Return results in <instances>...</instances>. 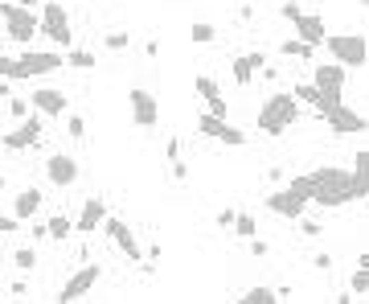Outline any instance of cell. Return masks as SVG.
Returning a JSON list of instances; mask_svg holds the SVG:
<instances>
[{
    "label": "cell",
    "mask_w": 369,
    "mask_h": 304,
    "mask_svg": "<svg viewBox=\"0 0 369 304\" xmlns=\"http://www.w3.org/2000/svg\"><path fill=\"white\" fill-rule=\"evenodd\" d=\"M312 181H316L312 206H320V210H345V206H353V202H366V189L357 185L353 169L316 165V169H312Z\"/></svg>",
    "instance_id": "cell-1"
},
{
    "label": "cell",
    "mask_w": 369,
    "mask_h": 304,
    "mask_svg": "<svg viewBox=\"0 0 369 304\" xmlns=\"http://www.w3.org/2000/svg\"><path fill=\"white\" fill-rule=\"evenodd\" d=\"M296 119H300V99L292 91H271L259 107V132L271 136V140H279Z\"/></svg>",
    "instance_id": "cell-2"
},
{
    "label": "cell",
    "mask_w": 369,
    "mask_h": 304,
    "mask_svg": "<svg viewBox=\"0 0 369 304\" xmlns=\"http://www.w3.org/2000/svg\"><path fill=\"white\" fill-rule=\"evenodd\" d=\"M0 16H4V37L16 45H33V37H41V12L16 4V0H0Z\"/></svg>",
    "instance_id": "cell-3"
},
{
    "label": "cell",
    "mask_w": 369,
    "mask_h": 304,
    "mask_svg": "<svg viewBox=\"0 0 369 304\" xmlns=\"http://www.w3.org/2000/svg\"><path fill=\"white\" fill-rule=\"evenodd\" d=\"M325 54L349 70H361L369 62V37L366 33H329L325 37Z\"/></svg>",
    "instance_id": "cell-4"
},
{
    "label": "cell",
    "mask_w": 369,
    "mask_h": 304,
    "mask_svg": "<svg viewBox=\"0 0 369 304\" xmlns=\"http://www.w3.org/2000/svg\"><path fill=\"white\" fill-rule=\"evenodd\" d=\"M41 37L58 49H74V25H70V12L62 0H45L41 8Z\"/></svg>",
    "instance_id": "cell-5"
},
{
    "label": "cell",
    "mask_w": 369,
    "mask_h": 304,
    "mask_svg": "<svg viewBox=\"0 0 369 304\" xmlns=\"http://www.w3.org/2000/svg\"><path fill=\"white\" fill-rule=\"evenodd\" d=\"M193 128H197V136H205V140H214V144H226V148L251 144V132H242L238 124H230V119H222V115H214V111H201Z\"/></svg>",
    "instance_id": "cell-6"
},
{
    "label": "cell",
    "mask_w": 369,
    "mask_h": 304,
    "mask_svg": "<svg viewBox=\"0 0 369 304\" xmlns=\"http://www.w3.org/2000/svg\"><path fill=\"white\" fill-rule=\"evenodd\" d=\"M41 119H45L41 111H29V115H25L12 132H4V136H0V148H4V152H25V148H37V144L45 140V124H41Z\"/></svg>",
    "instance_id": "cell-7"
},
{
    "label": "cell",
    "mask_w": 369,
    "mask_h": 304,
    "mask_svg": "<svg viewBox=\"0 0 369 304\" xmlns=\"http://www.w3.org/2000/svg\"><path fill=\"white\" fill-rule=\"evenodd\" d=\"M127 111H131V124L144 128V132H152L160 124V99L148 86H131L127 91Z\"/></svg>",
    "instance_id": "cell-8"
},
{
    "label": "cell",
    "mask_w": 369,
    "mask_h": 304,
    "mask_svg": "<svg viewBox=\"0 0 369 304\" xmlns=\"http://www.w3.org/2000/svg\"><path fill=\"white\" fill-rule=\"evenodd\" d=\"M78 177H82V165H78L70 152H49V156H45V181H49L53 189H74Z\"/></svg>",
    "instance_id": "cell-9"
},
{
    "label": "cell",
    "mask_w": 369,
    "mask_h": 304,
    "mask_svg": "<svg viewBox=\"0 0 369 304\" xmlns=\"http://www.w3.org/2000/svg\"><path fill=\"white\" fill-rule=\"evenodd\" d=\"M263 206H267L271 214L288 218V222H300V218H304V210H308L312 202H308V198H300L292 185H279V189H271V194L263 198Z\"/></svg>",
    "instance_id": "cell-10"
},
{
    "label": "cell",
    "mask_w": 369,
    "mask_h": 304,
    "mask_svg": "<svg viewBox=\"0 0 369 304\" xmlns=\"http://www.w3.org/2000/svg\"><path fill=\"white\" fill-rule=\"evenodd\" d=\"M103 235H107V239H111V243H115V247H119V251L127 255V264H144V255H148V251L140 247V239H136V231H131V226H127L123 218H115V214H107V222H103Z\"/></svg>",
    "instance_id": "cell-11"
},
{
    "label": "cell",
    "mask_w": 369,
    "mask_h": 304,
    "mask_svg": "<svg viewBox=\"0 0 369 304\" xmlns=\"http://www.w3.org/2000/svg\"><path fill=\"white\" fill-rule=\"evenodd\" d=\"M29 103L33 111H41L45 119H66L70 115V95L62 86H33L29 91Z\"/></svg>",
    "instance_id": "cell-12"
},
{
    "label": "cell",
    "mask_w": 369,
    "mask_h": 304,
    "mask_svg": "<svg viewBox=\"0 0 369 304\" xmlns=\"http://www.w3.org/2000/svg\"><path fill=\"white\" fill-rule=\"evenodd\" d=\"M99 280H103V264H86V268H78V272H74V276H70V280L58 288V296H53V301H58V304L82 301V296H86V292L99 284Z\"/></svg>",
    "instance_id": "cell-13"
},
{
    "label": "cell",
    "mask_w": 369,
    "mask_h": 304,
    "mask_svg": "<svg viewBox=\"0 0 369 304\" xmlns=\"http://www.w3.org/2000/svg\"><path fill=\"white\" fill-rule=\"evenodd\" d=\"M263 66H267V54H263V49L238 54V58H230V78H234L238 86H255V78L263 74Z\"/></svg>",
    "instance_id": "cell-14"
},
{
    "label": "cell",
    "mask_w": 369,
    "mask_h": 304,
    "mask_svg": "<svg viewBox=\"0 0 369 304\" xmlns=\"http://www.w3.org/2000/svg\"><path fill=\"white\" fill-rule=\"evenodd\" d=\"M325 124L333 128V136H353V132H369V115L353 111L349 103H345V107H337V111H329V115H325Z\"/></svg>",
    "instance_id": "cell-15"
},
{
    "label": "cell",
    "mask_w": 369,
    "mask_h": 304,
    "mask_svg": "<svg viewBox=\"0 0 369 304\" xmlns=\"http://www.w3.org/2000/svg\"><path fill=\"white\" fill-rule=\"evenodd\" d=\"M103 222H107V202L103 198H86L78 218H74V235H94V231H103Z\"/></svg>",
    "instance_id": "cell-16"
},
{
    "label": "cell",
    "mask_w": 369,
    "mask_h": 304,
    "mask_svg": "<svg viewBox=\"0 0 369 304\" xmlns=\"http://www.w3.org/2000/svg\"><path fill=\"white\" fill-rule=\"evenodd\" d=\"M312 82L320 86V91H345V82H349V66H341V62H316L312 66Z\"/></svg>",
    "instance_id": "cell-17"
},
{
    "label": "cell",
    "mask_w": 369,
    "mask_h": 304,
    "mask_svg": "<svg viewBox=\"0 0 369 304\" xmlns=\"http://www.w3.org/2000/svg\"><path fill=\"white\" fill-rule=\"evenodd\" d=\"M292 33L296 37H304L308 45H316V49H325V37H329V25H325V16L320 12H304L296 25H292Z\"/></svg>",
    "instance_id": "cell-18"
},
{
    "label": "cell",
    "mask_w": 369,
    "mask_h": 304,
    "mask_svg": "<svg viewBox=\"0 0 369 304\" xmlns=\"http://www.w3.org/2000/svg\"><path fill=\"white\" fill-rule=\"evenodd\" d=\"M193 91L205 99V111H214V115L230 119V115H226V95H222V86H218L209 74H193Z\"/></svg>",
    "instance_id": "cell-19"
},
{
    "label": "cell",
    "mask_w": 369,
    "mask_h": 304,
    "mask_svg": "<svg viewBox=\"0 0 369 304\" xmlns=\"http://www.w3.org/2000/svg\"><path fill=\"white\" fill-rule=\"evenodd\" d=\"M41 202H45V194H41L37 185H29V189L12 194V214H16L21 222H33V218H37V210H41Z\"/></svg>",
    "instance_id": "cell-20"
},
{
    "label": "cell",
    "mask_w": 369,
    "mask_h": 304,
    "mask_svg": "<svg viewBox=\"0 0 369 304\" xmlns=\"http://www.w3.org/2000/svg\"><path fill=\"white\" fill-rule=\"evenodd\" d=\"M279 58H300V62H316V45H308L304 37H283L279 41Z\"/></svg>",
    "instance_id": "cell-21"
},
{
    "label": "cell",
    "mask_w": 369,
    "mask_h": 304,
    "mask_svg": "<svg viewBox=\"0 0 369 304\" xmlns=\"http://www.w3.org/2000/svg\"><path fill=\"white\" fill-rule=\"evenodd\" d=\"M238 304H279V292L275 288H267V284H255V288H246Z\"/></svg>",
    "instance_id": "cell-22"
},
{
    "label": "cell",
    "mask_w": 369,
    "mask_h": 304,
    "mask_svg": "<svg viewBox=\"0 0 369 304\" xmlns=\"http://www.w3.org/2000/svg\"><path fill=\"white\" fill-rule=\"evenodd\" d=\"M292 95H296L300 103H308L312 111H316V107H320V99H325V91H320L316 82H292Z\"/></svg>",
    "instance_id": "cell-23"
},
{
    "label": "cell",
    "mask_w": 369,
    "mask_h": 304,
    "mask_svg": "<svg viewBox=\"0 0 369 304\" xmlns=\"http://www.w3.org/2000/svg\"><path fill=\"white\" fill-rule=\"evenodd\" d=\"M189 37H193V45H214V41H218V25L193 21V25H189Z\"/></svg>",
    "instance_id": "cell-24"
},
{
    "label": "cell",
    "mask_w": 369,
    "mask_h": 304,
    "mask_svg": "<svg viewBox=\"0 0 369 304\" xmlns=\"http://www.w3.org/2000/svg\"><path fill=\"white\" fill-rule=\"evenodd\" d=\"M70 235H74V218H70V214H53V218H49V239H53V243H66Z\"/></svg>",
    "instance_id": "cell-25"
},
{
    "label": "cell",
    "mask_w": 369,
    "mask_h": 304,
    "mask_svg": "<svg viewBox=\"0 0 369 304\" xmlns=\"http://www.w3.org/2000/svg\"><path fill=\"white\" fill-rule=\"evenodd\" d=\"M103 49H107V54H123V49H131V33H123V29L103 33Z\"/></svg>",
    "instance_id": "cell-26"
},
{
    "label": "cell",
    "mask_w": 369,
    "mask_h": 304,
    "mask_svg": "<svg viewBox=\"0 0 369 304\" xmlns=\"http://www.w3.org/2000/svg\"><path fill=\"white\" fill-rule=\"evenodd\" d=\"M234 235H238L242 243H251V239L259 235V218H255V214H246V210H238V222H234Z\"/></svg>",
    "instance_id": "cell-27"
},
{
    "label": "cell",
    "mask_w": 369,
    "mask_h": 304,
    "mask_svg": "<svg viewBox=\"0 0 369 304\" xmlns=\"http://www.w3.org/2000/svg\"><path fill=\"white\" fill-rule=\"evenodd\" d=\"M349 169H353V177H357V185L366 189V198H369V148H361L353 161H349Z\"/></svg>",
    "instance_id": "cell-28"
},
{
    "label": "cell",
    "mask_w": 369,
    "mask_h": 304,
    "mask_svg": "<svg viewBox=\"0 0 369 304\" xmlns=\"http://www.w3.org/2000/svg\"><path fill=\"white\" fill-rule=\"evenodd\" d=\"M66 66H70V70H94V54L74 45V49H66Z\"/></svg>",
    "instance_id": "cell-29"
},
{
    "label": "cell",
    "mask_w": 369,
    "mask_h": 304,
    "mask_svg": "<svg viewBox=\"0 0 369 304\" xmlns=\"http://www.w3.org/2000/svg\"><path fill=\"white\" fill-rule=\"evenodd\" d=\"M12 268H16V272H33V268H37V251H33V247H16V251H12Z\"/></svg>",
    "instance_id": "cell-30"
},
{
    "label": "cell",
    "mask_w": 369,
    "mask_h": 304,
    "mask_svg": "<svg viewBox=\"0 0 369 304\" xmlns=\"http://www.w3.org/2000/svg\"><path fill=\"white\" fill-rule=\"evenodd\" d=\"M66 136H70V140H86V119L70 111V115H66Z\"/></svg>",
    "instance_id": "cell-31"
},
{
    "label": "cell",
    "mask_w": 369,
    "mask_h": 304,
    "mask_svg": "<svg viewBox=\"0 0 369 304\" xmlns=\"http://www.w3.org/2000/svg\"><path fill=\"white\" fill-rule=\"evenodd\" d=\"M234 222H238V210H234V206H226V210L214 214V226H218V231H234Z\"/></svg>",
    "instance_id": "cell-32"
},
{
    "label": "cell",
    "mask_w": 369,
    "mask_h": 304,
    "mask_svg": "<svg viewBox=\"0 0 369 304\" xmlns=\"http://www.w3.org/2000/svg\"><path fill=\"white\" fill-rule=\"evenodd\" d=\"M349 288H353V296L369 292V272H366V268H353V276H349Z\"/></svg>",
    "instance_id": "cell-33"
},
{
    "label": "cell",
    "mask_w": 369,
    "mask_h": 304,
    "mask_svg": "<svg viewBox=\"0 0 369 304\" xmlns=\"http://www.w3.org/2000/svg\"><path fill=\"white\" fill-rule=\"evenodd\" d=\"M296 226H300V235H304V239H312V243H316V239H325V226H320V222H312V218H300Z\"/></svg>",
    "instance_id": "cell-34"
},
{
    "label": "cell",
    "mask_w": 369,
    "mask_h": 304,
    "mask_svg": "<svg viewBox=\"0 0 369 304\" xmlns=\"http://www.w3.org/2000/svg\"><path fill=\"white\" fill-rule=\"evenodd\" d=\"M308 264H312V272H325V276H329V272H333V264H337V259H333V255H329V251H316V255H312V259H308Z\"/></svg>",
    "instance_id": "cell-35"
},
{
    "label": "cell",
    "mask_w": 369,
    "mask_h": 304,
    "mask_svg": "<svg viewBox=\"0 0 369 304\" xmlns=\"http://www.w3.org/2000/svg\"><path fill=\"white\" fill-rule=\"evenodd\" d=\"M279 16H283V21H292V25H296V21H300V16H304V8H300V4H296V0H283V4H279Z\"/></svg>",
    "instance_id": "cell-36"
},
{
    "label": "cell",
    "mask_w": 369,
    "mask_h": 304,
    "mask_svg": "<svg viewBox=\"0 0 369 304\" xmlns=\"http://www.w3.org/2000/svg\"><path fill=\"white\" fill-rule=\"evenodd\" d=\"M29 111H33V103H25V99H8V115H12L16 124H21V119H25Z\"/></svg>",
    "instance_id": "cell-37"
},
{
    "label": "cell",
    "mask_w": 369,
    "mask_h": 304,
    "mask_svg": "<svg viewBox=\"0 0 369 304\" xmlns=\"http://www.w3.org/2000/svg\"><path fill=\"white\" fill-rule=\"evenodd\" d=\"M29 239H33V243H45V239H49V222H37V218H33V222H29Z\"/></svg>",
    "instance_id": "cell-38"
},
{
    "label": "cell",
    "mask_w": 369,
    "mask_h": 304,
    "mask_svg": "<svg viewBox=\"0 0 369 304\" xmlns=\"http://www.w3.org/2000/svg\"><path fill=\"white\" fill-rule=\"evenodd\" d=\"M246 247H251V255H255V259H267V255H271V243H267V239H259V235H255Z\"/></svg>",
    "instance_id": "cell-39"
},
{
    "label": "cell",
    "mask_w": 369,
    "mask_h": 304,
    "mask_svg": "<svg viewBox=\"0 0 369 304\" xmlns=\"http://www.w3.org/2000/svg\"><path fill=\"white\" fill-rule=\"evenodd\" d=\"M21 226H25V222H21L16 214H0V235H16Z\"/></svg>",
    "instance_id": "cell-40"
},
{
    "label": "cell",
    "mask_w": 369,
    "mask_h": 304,
    "mask_svg": "<svg viewBox=\"0 0 369 304\" xmlns=\"http://www.w3.org/2000/svg\"><path fill=\"white\" fill-rule=\"evenodd\" d=\"M168 173H173V181H189V165L185 161H168Z\"/></svg>",
    "instance_id": "cell-41"
},
{
    "label": "cell",
    "mask_w": 369,
    "mask_h": 304,
    "mask_svg": "<svg viewBox=\"0 0 369 304\" xmlns=\"http://www.w3.org/2000/svg\"><path fill=\"white\" fill-rule=\"evenodd\" d=\"M164 156H168V161H181V140H177V136L164 140Z\"/></svg>",
    "instance_id": "cell-42"
},
{
    "label": "cell",
    "mask_w": 369,
    "mask_h": 304,
    "mask_svg": "<svg viewBox=\"0 0 369 304\" xmlns=\"http://www.w3.org/2000/svg\"><path fill=\"white\" fill-rule=\"evenodd\" d=\"M144 54H148V58H160V41H156V37H148V41H144Z\"/></svg>",
    "instance_id": "cell-43"
},
{
    "label": "cell",
    "mask_w": 369,
    "mask_h": 304,
    "mask_svg": "<svg viewBox=\"0 0 369 304\" xmlns=\"http://www.w3.org/2000/svg\"><path fill=\"white\" fill-rule=\"evenodd\" d=\"M25 292H29V284H25V280H12V284H8V296H25Z\"/></svg>",
    "instance_id": "cell-44"
},
{
    "label": "cell",
    "mask_w": 369,
    "mask_h": 304,
    "mask_svg": "<svg viewBox=\"0 0 369 304\" xmlns=\"http://www.w3.org/2000/svg\"><path fill=\"white\" fill-rule=\"evenodd\" d=\"M263 78H267V82H279V66L267 62V66H263Z\"/></svg>",
    "instance_id": "cell-45"
},
{
    "label": "cell",
    "mask_w": 369,
    "mask_h": 304,
    "mask_svg": "<svg viewBox=\"0 0 369 304\" xmlns=\"http://www.w3.org/2000/svg\"><path fill=\"white\" fill-rule=\"evenodd\" d=\"M16 4H25V8H33V12H37V8H45V0H16Z\"/></svg>",
    "instance_id": "cell-46"
},
{
    "label": "cell",
    "mask_w": 369,
    "mask_h": 304,
    "mask_svg": "<svg viewBox=\"0 0 369 304\" xmlns=\"http://www.w3.org/2000/svg\"><path fill=\"white\" fill-rule=\"evenodd\" d=\"M357 268H366V272H369V251H361V255H357Z\"/></svg>",
    "instance_id": "cell-47"
},
{
    "label": "cell",
    "mask_w": 369,
    "mask_h": 304,
    "mask_svg": "<svg viewBox=\"0 0 369 304\" xmlns=\"http://www.w3.org/2000/svg\"><path fill=\"white\" fill-rule=\"evenodd\" d=\"M4 185H8V181H4V173H0V194H4Z\"/></svg>",
    "instance_id": "cell-48"
},
{
    "label": "cell",
    "mask_w": 369,
    "mask_h": 304,
    "mask_svg": "<svg viewBox=\"0 0 369 304\" xmlns=\"http://www.w3.org/2000/svg\"><path fill=\"white\" fill-rule=\"evenodd\" d=\"M4 292H8V284H0V296H4Z\"/></svg>",
    "instance_id": "cell-49"
},
{
    "label": "cell",
    "mask_w": 369,
    "mask_h": 304,
    "mask_svg": "<svg viewBox=\"0 0 369 304\" xmlns=\"http://www.w3.org/2000/svg\"><path fill=\"white\" fill-rule=\"evenodd\" d=\"M357 4H366V8H369V0H357Z\"/></svg>",
    "instance_id": "cell-50"
},
{
    "label": "cell",
    "mask_w": 369,
    "mask_h": 304,
    "mask_svg": "<svg viewBox=\"0 0 369 304\" xmlns=\"http://www.w3.org/2000/svg\"><path fill=\"white\" fill-rule=\"evenodd\" d=\"M366 206H369V198H366Z\"/></svg>",
    "instance_id": "cell-51"
}]
</instances>
